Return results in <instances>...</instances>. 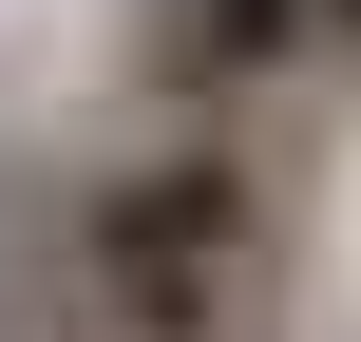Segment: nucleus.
I'll use <instances>...</instances> for the list:
<instances>
[{"label":"nucleus","instance_id":"1","mask_svg":"<svg viewBox=\"0 0 361 342\" xmlns=\"http://www.w3.org/2000/svg\"><path fill=\"white\" fill-rule=\"evenodd\" d=\"M267 305V171L247 152H152L76 209V324L95 342H247Z\"/></svg>","mask_w":361,"mask_h":342},{"label":"nucleus","instance_id":"2","mask_svg":"<svg viewBox=\"0 0 361 342\" xmlns=\"http://www.w3.org/2000/svg\"><path fill=\"white\" fill-rule=\"evenodd\" d=\"M324 38V0H152V95H228V76H267V57H305Z\"/></svg>","mask_w":361,"mask_h":342},{"label":"nucleus","instance_id":"3","mask_svg":"<svg viewBox=\"0 0 361 342\" xmlns=\"http://www.w3.org/2000/svg\"><path fill=\"white\" fill-rule=\"evenodd\" d=\"M324 38H361V0H324Z\"/></svg>","mask_w":361,"mask_h":342}]
</instances>
